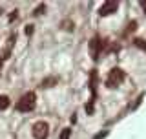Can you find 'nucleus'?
I'll return each instance as SVG.
<instances>
[{"instance_id": "1", "label": "nucleus", "mask_w": 146, "mask_h": 139, "mask_svg": "<svg viewBox=\"0 0 146 139\" xmlns=\"http://www.w3.org/2000/svg\"><path fill=\"white\" fill-rule=\"evenodd\" d=\"M35 104H36V97L33 92H29V94H24L20 97V101L17 103V110L18 112H31L35 108Z\"/></svg>"}, {"instance_id": "2", "label": "nucleus", "mask_w": 146, "mask_h": 139, "mask_svg": "<svg viewBox=\"0 0 146 139\" xmlns=\"http://www.w3.org/2000/svg\"><path fill=\"white\" fill-rule=\"evenodd\" d=\"M122 81H124V72H122L121 68H113L111 72L108 73L106 86H108V88H117Z\"/></svg>"}, {"instance_id": "3", "label": "nucleus", "mask_w": 146, "mask_h": 139, "mask_svg": "<svg viewBox=\"0 0 146 139\" xmlns=\"http://www.w3.org/2000/svg\"><path fill=\"white\" fill-rule=\"evenodd\" d=\"M48 134H49L48 123L38 121V123L33 124V137H35V139H46V137H48Z\"/></svg>"}, {"instance_id": "4", "label": "nucleus", "mask_w": 146, "mask_h": 139, "mask_svg": "<svg viewBox=\"0 0 146 139\" xmlns=\"http://www.w3.org/2000/svg\"><path fill=\"white\" fill-rule=\"evenodd\" d=\"M119 9V2H113V0H110V2H104L102 6H100V15L102 17H108V15H111V13H115Z\"/></svg>"}, {"instance_id": "5", "label": "nucleus", "mask_w": 146, "mask_h": 139, "mask_svg": "<svg viewBox=\"0 0 146 139\" xmlns=\"http://www.w3.org/2000/svg\"><path fill=\"white\" fill-rule=\"evenodd\" d=\"M100 46H102V42L95 37L93 40H91V44H90V48H91V53H93V59H97L99 57V49H100Z\"/></svg>"}, {"instance_id": "6", "label": "nucleus", "mask_w": 146, "mask_h": 139, "mask_svg": "<svg viewBox=\"0 0 146 139\" xmlns=\"http://www.w3.org/2000/svg\"><path fill=\"white\" fill-rule=\"evenodd\" d=\"M9 106V97L7 95H0V110H6Z\"/></svg>"}, {"instance_id": "7", "label": "nucleus", "mask_w": 146, "mask_h": 139, "mask_svg": "<svg viewBox=\"0 0 146 139\" xmlns=\"http://www.w3.org/2000/svg\"><path fill=\"white\" fill-rule=\"evenodd\" d=\"M70 136H71V130L70 128H64L62 134H60V139H70Z\"/></svg>"}, {"instance_id": "8", "label": "nucleus", "mask_w": 146, "mask_h": 139, "mask_svg": "<svg viewBox=\"0 0 146 139\" xmlns=\"http://www.w3.org/2000/svg\"><path fill=\"white\" fill-rule=\"evenodd\" d=\"M133 42H135V46H137V48H141V49H146V42H144V40H141V39H135Z\"/></svg>"}, {"instance_id": "9", "label": "nucleus", "mask_w": 146, "mask_h": 139, "mask_svg": "<svg viewBox=\"0 0 146 139\" xmlns=\"http://www.w3.org/2000/svg\"><path fill=\"white\" fill-rule=\"evenodd\" d=\"M42 11H46V6H40L38 9H36V13H35V15H42Z\"/></svg>"}, {"instance_id": "10", "label": "nucleus", "mask_w": 146, "mask_h": 139, "mask_svg": "<svg viewBox=\"0 0 146 139\" xmlns=\"http://www.w3.org/2000/svg\"><path fill=\"white\" fill-rule=\"evenodd\" d=\"M135 26H137V22H131V24L128 26V31H133V29H135Z\"/></svg>"}, {"instance_id": "11", "label": "nucleus", "mask_w": 146, "mask_h": 139, "mask_svg": "<svg viewBox=\"0 0 146 139\" xmlns=\"http://www.w3.org/2000/svg\"><path fill=\"white\" fill-rule=\"evenodd\" d=\"M26 33H27V35L33 33V26H27V27H26Z\"/></svg>"}, {"instance_id": "12", "label": "nucleus", "mask_w": 146, "mask_h": 139, "mask_svg": "<svg viewBox=\"0 0 146 139\" xmlns=\"http://www.w3.org/2000/svg\"><path fill=\"white\" fill-rule=\"evenodd\" d=\"M106 134H108V132H102V134H97V136H95V139H102L104 136H106Z\"/></svg>"}, {"instance_id": "13", "label": "nucleus", "mask_w": 146, "mask_h": 139, "mask_svg": "<svg viewBox=\"0 0 146 139\" xmlns=\"http://www.w3.org/2000/svg\"><path fill=\"white\" fill-rule=\"evenodd\" d=\"M141 6H143V9L146 11V0H144V2H141Z\"/></svg>"}, {"instance_id": "14", "label": "nucleus", "mask_w": 146, "mask_h": 139, "mask_svg": "<svg viewBox=\"0 0 146 139\" xmlns=\"http://www.w3.org/2000/svg\"><path fill=\"white\" fill-rule=\"evenodd\" d=\"M0 68H2V59H0Z\"/></svg>"}]
</instances>
